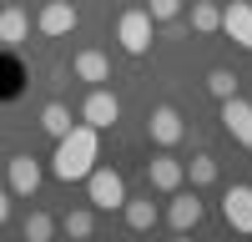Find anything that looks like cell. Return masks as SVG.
Returning a JSON list of instances; mask_svg holds the SVG:
<instances>
[{
  "instance_id": "obj_14",
  "label": "cell",
  "mask_w": 252,
  "mask_h": 242,
  "mask_svg": "<svg viewBox=\"0 0 252 242\" xmlns=\"http://www.w3.org/2000/svg\"><path fill=\"white\" fill-rule=\"evenodd\" d=\"M121 212H126V227H136V232H152L157 227V202L152 197H126Z\"/></svg>"
},
{
  "instance_id": "obj_18",
  "label": "cell",
  "mask_w": 252,
  "mask_h": 242,
  "mask_svg": "<svg viewBox=\"0 0 252 242\" xmlns=\"http://www.w3.org/2000/svg\"><path fill=\"white\" fill-rule=\"evenodd\" d=\"M182 172L192 177V187H212V182H217V161H212V156H192Z\"/></svg>"
},
{
  "instance_id": "obj_21",
  "label": "cell",
  "mask_w": 252,
  "mask_h": 242,
  "mask_svg": "<svg viewBox=\"0 0 252 242\" xmlns=\"http://www.w3.org/2000/svg\"><path fill=\"white\" fill-rule=\"evenodd\" d=\"M146 15H152L157 26H161V20H177L182 15V0H146Z\"/></svg>"
},
{
  "instance_id": "obj_17",
  "label": "cell",
  "mask_w": 252,
  "mask_h": 242,
  "mask_svg": "<svg viewBox=\"0 0 252 242\" xmlns=\"http://www.w3.org/2000/svg\"><path fill=\"white\" fill-rule=\"evenodd\" d=\"M192 30H202V35L222 30V10L212 5V0H197V5H192Z\"/></svg>"
},
{
  "instance_id": "obj_7",
  "label": "cell",
  "mask_w": 252,
  "mask_h": 242,
  "mask_svg": "<svg viewBox=\"0 0 252 242\" xmlns=\"http://www.w3.org/2000/svg\"><path fill=\"white\" fill-rule=\"evenodd\" d=\"M146 136H152L157 147H177V141L187 136L177 106H152V116H146Z\"/></svg>"
},
{
  "instance_id": "obj_6",
  "label": "cell",
  "mask_w": 252,
  "mask_h": 242,
  "mask_svg": "<svg viewBox=\"0 0 252 242\" xmlns=\"http://www.w3.org/2000/svg\"><path fill=\"white\" fill-rule=\"evenodd\" d=\"M146 182H152L157 192H166V197H172V192L182 187V182H187V172H182V161H177L172 151L161 147V151H157L152 161H146Z\"/></svg>"
},
{
  "instance_id": "obj_20",
  "label": "cell",
  "mask_w": 252,
  "mask_h": 242,
  "mask_svg": "<svg viewBox=\"0 0 252 242\" xmlns=\"http://www.w3.org/2000/svg\"><path fill=\"white\" fill-rule=\"evenodd\" d=\"M51 232H56V222L46 212H31L26 217V242H51Z\"/></svg>"
},
{
  "instance_id": "obj_22",
  "label": "cell",
  "mask_w": 252,
  "mask_h": 242,
  "mask_svg": "<svg viewBox=\"0 0 252 242\" xmlns=\"http://www.w3.org/2000/svg\"><path fill=\"white\" fill-rule=\"evenodd\" d=\"M71 237H91L96 232V222H91V212H66V222H61Z\"/></svg>"
},
{
  "instance_id": "obj_19",
  "label": "cell",
  "mask_w": 252,
  "mask_h": 242,
  "mask_svg": "<svg viewBox=\"0 0 252 242\" xmlns=\"http://www.w3.org/2000/svg\"><path fill=\"white\" fill-rule=\"evenodd\" d=\"M207 91H212L217 101H227V96H237V76H232V71H222V66H217L212 76H207Z\"/></svg>"
},
{
  "instance_id": "obj_12",
  "label": "cell",
  "mask_w": 252,
  "mask_h": 242,
  "mask_svg": "<svg viewBox=\"0 0 252 242\" xmlns=\"http://www.w3.org/2000/svg\"><path fill=\"white\" fill-rule=\"evenodd\" d=\"M222 30L232 35L242 51H252V5H247V0H232V5L222 10Z\"/></svg>"
},
{
  "instance_id": "obj_16",
  "label": "cell",
  "mask_w": 252,
  "mask_h": 242,
  "mask_svg": "<svg viewBox=\"0 0 252 242\" xmlns=\"http://www.w3.org/2000/svg\"><path fill=\"white\" fill-rule=\"evenodd\" d=\"M71 126H76V121H71V106H61V101H51V106L40 111V131H51V136H66Z\"/></svg>"
},
{
  "instance_id": "obj_3",
  "label": "cell",
  "mask_w": 252,
  "mask_h": 242,
  "mask_svg": "<svg viewBox=\"0 0 252 242\" xmlns=\"http://www.w3.org/2000/svg\"><path fill=\"white\" fill-rule=\"evenodd\" d=\"M152 30H157V20L146 10H126L116 20V40H121L126 56H146V51H152Z\"/></svg>"
},
{
  "instance_id": "obj_8",
  "label": "cell",
  "mask_w": 252,
  "mask_h": 242,
  "mask_svg": "<svg viewBox=\"0 0 252 242\" xmlns=\"http://www.w3.org/2000/svg\"><path fill=\"white\" fill-rule=\"evenodd\" d=\"M35 26H40V35H71L81 26V15H76L71 0H46V10H40Z\"/></svg>"
},
{
  "instance_id": "obj_5",
  "label": "cell",
  "mask_w": 252,
  "mask_h": 242,
  "mask_svg": "<svg viewBox=\"0 0 252 242\" xmlns=\"http://www.w3.org/2000/svg\"><path fill=\"white\" fill-rule=\"evenodd\" d=\"M222 126H227V136H232L237 147L252 151V101L227 96V101H222Z\"/></svg>"
},
{
  "instance_id": "obj_2",
  "label": "cell",
  "mask_w": 252,
  "mask_h": 242,
  "mask_svg": "<svg viewBox=\"0 0 252 242\" xmlns=\"http://www.w3.org/2000/svg\"><path fill=\"white\" fill-rule=\"evenodd\" d=\"M86 197H91V207L116 212L121 202H126V182H121V172H111V167H91V172H86Z\"/></svg>"
},
{
  "instance_id": "obj_10",
  "label": "cell",
  "mask_w": 252,
  "mask_h": 242,
  "mask_svg": "<svg viewBox=\"0 0 252 242\" xmlns=\"http://www.w3.org/2000/svg\"><path fill=\"white\" fill-rule=\"evenodd\" d=\"M166 222H172L177 232H192L197 222H202V202H197V192H172V207H166Z\"/></svg>"
},
{
  "instance_id": "obj_23",
  "label": "cell",
  "mask_w": 252,
  "mask_h": 242,
  "mask_svg": "<svg viewBox=\"0 0 252 242\" xmlns=\"http://www.w3.org/2000/svg\"><path fill=\"white\" fill-rule=\"evenodd\" d=\"M5 217H10V192L0 187V222H5Z\"/></svg>"
},
{
  "instance_id": "obj_11",
  "label": "cell",
  "mask_w": 252,
  "mask_h": 242,
  "mask_svg": "<svg viewBox=\"0 0 252 242\" xmlns=\"http://www.w3.org/2000/svg\"><path fill=\"white\" fill-rule=\"evenodd\" d=\"M35 192H40V161L10 156V197H35Z\"/></svg>"
},
{
  "instance_id": "obj_9",
  "label": "cell",
  "mask_w": 252,
  "mask_h": 242,
  "mask_svg": "<svg viewBox=\"0 0 252 242\" xmlns=\"http://www.w3.org/2000/svg\"><path fill=\"white\" fill-rule=\"evenodd\" d=\"M222 217L232 232H252V187H232L222 197Z\"/></svg>"
},
{
  "instance_id": "obj_4",
  "label": "cell",
  "mask_w": 252,
  "mask_h": 242,
  "mask_svg": "<svg viewBox=\"0 0 252 242\" xmlns=\"http://www.w3.org/2000/svg\"><path fill=\"white\" fill-rule=\"evenodd\" d=\"M116 116H121V101H116L106 86H96V91L86 96V106H81V121H86V126H96V131H111Z\"/></svg>"
},
{
  "instance_id": "obj_1",
  "label": "cell",
  "mask_w": 252,
  "mask_h": 242,
  "mask_svg": "<svg viewBox=\"0 0 252 242\" xmlns=\"http://www.w3.org/2000/svg\"><path fill=\"white\" fill-rule=\"evenodd\" d=\"M96 156H101V131L96 126H71L66 136H56V156H51V172L61 182H86V172L96 167Z\"/></svg>"
},
{
  "instance_id": "obj_15",
  "label": "cell",
  "mask_w": 252,
  "mask_h": 242,
  "mask_svg": "<svg viewBox=\"0 0 252 242\" xmlns=\"http://www.w3.org/2000/svg\"><path fill=\"white\" fill-rule=\"evenodd\" d=\"M26 35H31V15L5 5V10H0V46H20Z\"/></svg>"
},
{
  "instance_id": "obj_13",
  "label": "cell",
  "mask_w": 252,
  "mask_h": 242,
  "mask_svg": "<svg viewBox=\"0 0 252 242\" xmlns=\"http://www.w3.org/2000/svg\"><path fill=\"white\" fill-rule=\"evenodd\" d=\"M71 71H76V81H91V86H101V81H111V60L101 56V51H76Z\"/></svg>"
}]
</instances>
